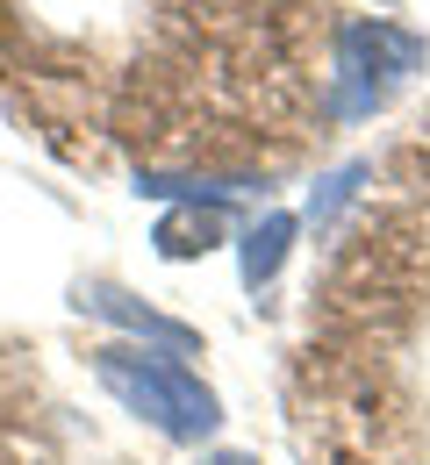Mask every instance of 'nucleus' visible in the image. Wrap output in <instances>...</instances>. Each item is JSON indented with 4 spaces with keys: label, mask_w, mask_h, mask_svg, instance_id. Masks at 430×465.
<instances>
[{
    "label": "nucleus",
    "mask_w": 430,
    "mask_h": 465,
    "mask_svg": "<svg viewBox=\"0 0 430 465\" xmlns=\"http://www.w3.org/2000/svg\"><path fill=\"white\" fill-rule=\"evenodd\" d=\"M79 308H94V315H115V322H129L136 337H158V344H173V351H194V330H180V322H165V315H151V308H136L129 293L115 287H79Z\"/></svg>",
    "instance_id": "2"
},
{
    "label": "nucleus",
    "mask_w": 430,
    "mask_h": 465,
    "mask_svg": "<svg viewBox=\"0 0 430 465\" xmlns=\"http://www.w3.org/2000/svg\"><path fill=\"white\" fill-rule=\"evenodd\" d=\"M208 465H251V459H245V451H215Z\"/></svg>",
    "instance_id": "5"
},
{
    "label": "nucleus",
    "mask_w": 430,
    "mask_h": 465,
    "mask_svg": "<svg viewBox=\"0 0 430 465\" xmlns=\"http://www.w3.org/2000/svg\"><path fill=\"white\" fill-rule=\"evenodd\" d=\"M215 236H223L215 215L186 208V215H165V223H158V251H165V258H194V251H215Z\"/></svg>",
    "instance_id": "3"
},
{
    "label": "nucleus",
    "mask_w": 430,
    "mask_h": 465,
    "mask_svg": "<svg viewBox=\"0 0 430 465\" xmlns=\"http://www.w3.org/2000/svg\"><path fill=\"white\" fill-rule=\"evenodd\" d=\"M94 380H101L136 422H151V430H165V437H180V444H201V437L215 430V394H208L186 365L158 358V351L101 344L94 351Z\"/></svg>",
    "instance_id": "1"
},
{
    "label": "nucleus",
    "mask_w": 430,
    "mask_h": 465,
    "mask_svg": "<svg viewBox=\"0 0 430 465\" xmlns=\"http://www.w3.org/2000/svg\"><path fill=\"white\" fill-rule=\"evenodd\" d=\"M287 236H295V215H273L265 230H251V243H245V280H251V287L273 280V265L287 258Z\"/></svg>",
    "instance_id": "4"
},
{
    "label": "nucleus",
    "mask_w": 430,
    "mask_h": 465,
    "mask_svg": "<svg viewBox=\"0 0 430 465\" xmlns=\"http://www.w3.org/2000/svg\"><path fill=\"white\" fill-rule=\"evenodd\" d=\"M424 143H430V122H424Z\"/></svg>",
    "instance_id": "6"
}]
</instances>
